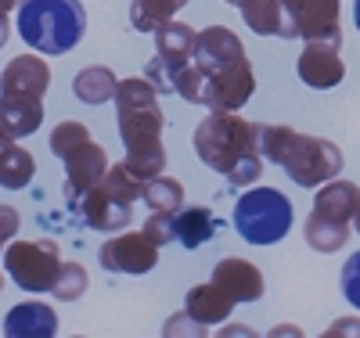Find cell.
Returning <instances> with one entry per match:
<instances>
[{"label": "cell", "instance_id": "cell-32", "mask_svg": "<svg viewBox=\"0 0 360 338\" xmlns=\"http://www.w3.org/2000/svg\"><path fill=\"white\" fill-rule=\"evenodd\" d=\"M22 0H0V47L8 44V15H11V8H18Z\"/></svg>", "mask_w": 360, "mask_h": 338}, {"label": "cell", "instance_id": "cell-29", "mask_svg": "<svg viewBox=\"0 0 360 338\" xmlns=\"http://www.w3.org/2000/svg\"><path fill=\"white\" fill-rule=\"evenodd\" d=\"M141 230L152 238L159 249H162V245H169V241H176V238H173V212H152V216L144 220Z\"/></svg>", "mask_w": 360, "mask_h": 338}, {"label": "cell", "instance_id": "cell-28", "mask_svg": "<svg viewBox=\"0 0 360 338\" xmlns=\"http://www.w3.org/2000/svg\"><path fill=\"white\" fill-rule=\"evenodd\" d=\"M83 141H90V130L83 126V122H76V119H65V122H58V126L51 130V151L58 159H65L69 151L76 144H83Z\"/></svg>", "mask_w": 360, "mask_h": 338}, {"label": "cell", "instance_id": "cell-33", "mask_svg": "<svg viewBox=\"0 0 360 338\" xmlns=\"http://www.w3.org/2000/svg\"><path fill=\"white\" fill-rule=\"evenodd\" d=\"M353 22H356V29H360V0H353Z\"/></svg>", "mask_w": 360, "mask_h": 338}, {"label": "cell", "instance_id": "cell-31", "mask_svg": "<svg viewBox=\"0 0 360 338\" xmlns=\"http://www.w3.org/2000/svg\"><path fill=\"white\" fill-rule=\"evenodd\" d=\"M18 209H11V205H0V252L11 245V238L18 234Z\"/></svg>", "mask_w": 360, "mask_h": 338}, {"label": "cell", "instance_id": "cell-6", "mask_svg": "<svg viewBox=\"0 0 360 338\" xmlns=\"http://www.w3.org/2000/svg\"><path fill=\"white\" fill-rule=\"evenodd\" d=\"M292 202L274 188H252L234 205V227L249 245H274L292 230Z\"/></svg>", "mask_w": 360, "mask_h": 338}, {"label": "cell", "instance_id": "cell-14", "mask_svg": "<svg viewBox=\"0 0 360 338\" xmlns=\"http://www.w3.org/2000/svg\"><path fill=\"white\" fill-rule=\"evenodd\" d=\"M213 281L234 299V302H256L263 299L266 285H263V273L256 263L249 259H238V256H227L213 266Z\"/></svg>", "mask_w": 360, "mask_h": 338}, {"label": "cell", "instance_id": "cell-2", "mask_svg": "<svg viewBox=\"0 0 360 338\" xmlns=\"http://www.w3.org/2000/svg\"><path fill=\"white\" fill-rule=\"evenodd\" d=\"M195 155L227 176L234 188H252L263 173V151H259V126L238 112H209L195 126Z\"/></svg>", "mask_w": 360, "mask_h": 338}, {"label": "cell", "instance_id": "cell-7", "mask_svg": "<svg viewBox=\"0 0 360 338\" xmlns=\"http://www.w3.org/2000/svg\"><path fill=\"white\" fill-rule=\"evenodd\" d=\"M4 270L8 278L22 288V292H51L62 270V256H58V241L40 238V241H11L4 249Z\"/></svg>", "mask_w": 360, "mask_h": 338}, {"label": "cell", "instance_id": "cell-26", "mask_svg": "<svg viewBox=\"0 0 360 338\" xmlns=\"http://www.w3.org/2000/svg\"><path fill=\"white\" fill-rule=\"evenodd\" d=\"M101 183H105L112 195L127 198V202H137V198H144V183H148V180H141L137 173H130L127 162H115V166H108V173H105Z\"/></svg>", "mask_w": 360, "mask_h": 338}, {"label": "cell", "instance_id": "cell-16", "mask_svg": "<svg viewBox=\"0 0 360 338\" xmlns=\"http://www.w3.org/2000/svg\"><path fill=\"white\" fill-rule=\"evenodd\" d=\"M234 299L217 285V281H205V285H195L188 295H184V313L195 320V324H224L234 310Z\"/></svg>", "mask_w": 360, "mask_h": 338}, {"label": "cell", "instance_id": "cell-35", "mask_svg": "<svg viewBox=\"0 0 360 338\" xmlns=\"http://www.w3.org/2000/svg\"><path fill=\"white\" fill-rule=\"evenodd\" d=\"M8 141H11V137H4V134H0V148H4V144H8Z\"/></svg>", "mask_w": 360, "mask_h": 338}, {"label": "cell", "instance_id": "cell-8", "mask_svg": "<svg viewBox=\"0 0 360 338\" xmlns=\"http://www.w3.org/2000/svg\"><path fill=\"white\" fill-rule=\"evenodd\" d=\"M285 40H332L342 44L339 0H281Z\"/></svg>", "mask_w": 360, "mask_h": 338}, {"label": "cell", "instance_id": "cell-18", "mask_svg": "<svg viewBox=\"0 0 360 338\" xmlns=\"http://www.w3.org/2000/svg\"><path fill=\"white\" fill-rule=\"evenodd\" d=\"M44 122V105L40 98H11V94H0V134L22 141V137H33Z\"/></svg>", "mask_w": 360, "mask_h": 338}, {"label": "cell", "instance_id": "cell-23", "mask_svg": "<svg viewBox=\"0 0 360 338\" xmlns=\"http://www.w3.org/2000/svg\"><path fill=\"white\" fill-rule=\"evenodd\" d=\"M188 0H130V22L137 33H155L159 25L173 22V15Z\"/></svg>", "mask_w": 360, "mask_h": 338}, {"label": "cell", "instance_id": "cell-30", "mask_svg": "<svg viewBox=\"0 0 360 338\" xmlns=\"http://www.w3.org/2000/svg\"><path fill=\"white\" fill-rule=\"evenodd\" d=\"M342 295L360 310V252H353L342 266Z\"/></svg>", "mask_w": 360, "mask_h": 338}, {"label": "cell", "instance_id": "cell-17", "mask_svg": "<svg viewBox=\"0 0 360 338\" xmlns=\"http://www.w3.org/2000/svg\"><path fill=\"white\" fill-rule=\"evenodd\" d=\"M8 338H54L58 334V313L47 302H22L4 317Z\"/></svg>", "mask_w": 360, "mask_h": 338}, {"label": "cell", "instance_id": "cell-36", "mask_svg": "<svg viewBox=\"0 0 360 338\" xmlns=\"http://www.w3.org/2000/svg\"><path fill=\"white\" fill-rule=\"evenodd\" d=\"M0 292H4V270H0Z\"/></svg>", "mask_w": 360, "mask_h": 338}, {"label": "cell", "instance_id": "cell-12", "mask_svg": "<svg viewBox=\"0 0 360 338\" xmlns=\"http://www.w3.org/2000/svg\"><path fill=\"white\" fill-rule=\"evenodd\" d=\"M339 47L342 44H332V40H310L303 47V54H299V79H303L307 86L314 90H328V86H339L342 76H346V65L339 58Z\"/></svg>", "mask_w": 360, "mask_h": 338}, {"label": "cell", "instance_id": "cell-11", "mask_svg": "<svg viewBox=\"0 0 360 338\" xmlns=\"http://www.w3.org/2000/svg\"><path fill=\"white\" fill-rule=\"evenodd\" d=\"M62 162H65V202H76L90 188H98V183L105 180V173H108V155L94 141L76 144Z\"/></svg>", "mask_w": 360, "mask_h": 338}, {"label": "cell", "instance_id": "cell-25", "mask_svg": "<svg viewBox=\"0 0 360 338\" xmlns=\"http://www.w3.org/2000/svg\"><path fill=\"white\" fill-rule=\"evenodd\" d=\"M303 234H307V245L314 252H339L342 245L349 241V227H342V223H328V220H321V216H310L307 220V227H303Z\"/></svg>", "mask_w": 360, "mask_h": 338}, {"label": "cell", "instance_id": "cell-24", "mask_svg": "<svg viewBox=\"0 0 360 338\" xmlns=\"http://www.w3.org/2000/svg\"><path fill=\"white\" fill-rule=\"evenodd\" d=\"M144 205L152 212H176L184 205V188H180V180L159 173L144 183Z\"/></svg>", "mask_w": 360, "mask_h": 338}, {"label": "cell", "instance_id": "cell-13", "mask_svg": "<svg viewBox=\"0 0 360 338\" xmlns=\"http://www.w3.org/2000/svg\"><path fill=\"white\" fill-rule=\"evenodd\" d=\"M51 90V65L40 54H18L0 72V94L11 98H44Z\"/></svg>", "mask_w": 360, "mask_h": 338}, {"label": "cell", "instance_id": "cell-10", "mask_svg": "<svg viewBox=\"0 0 360 338\" xmlns=\"http://www.w3.org/2000/svg\"><path fill=\"white\" fill-rule=\"evenodd\" d=\"M69 209L76 212L86 227H94V230H101V234L123 230V227L134 220V202L112 195L105 183H98V188H90V191L79 195L76 202H69Z\"/></svg>", "mask_w": 360, "mask_h": 338}, {"label": "cell", "instance_id": "cell-21", "mask_svg": "<svg viewBox=\"0 0 360 338\" xmlns=\"http://www.w3.org/2000/svg\"><path fill=\"white\" fill-rule=\"evenodd\" d=\"M115 90H119V79L105 65H90L72 79V94L83 105H108V101H115Z\"/></svg>", "mask_w": 360, "mask_h": 338}, {"label": "cell", "instance_id": "cell-15", "mask_svg": "<svg viewBox=\"0 0 360 338\" xmlns=\"http://www.w3.org/2000/svg\"><path fill=\"white\" fill-rule=\"evenodd\" d=\"M360 209V188L349 180H328L321 183V191L314 198V212L310 216H321L328 223H342V227H353V216Z\"/></svg>", "mask_w": 360, "mask_h": 338}, {"label": "cell", "instance_id": "cell-34", "mask_svg": "<svg viewBox=\"0 0 360 338\" xmlns=\"http://www.w3.org/2000/svg\"><path fill=\"white\" fill-rule=\"evenodd\" d=\"M353 227H356V234H360V209H356V216H353Z\"/></svg>", "mask_w": 360, "mask_h": 338}, {"label": "cell", "instance_id": "cell-22", "mask_svg": "<svg viewBox=\"0 0 360 338\" xmlns=\"http://www.w3.org/2000/svg\"><path fill=\"white\" fill-rule=\"evenodd\" d=\"M245 25L259 37H281L285 40V11H281V0H242L238 4Z\"/></svg>", "mask_w": 360, "mask_h": 338}, {"label": "cell", "instance_id": "cell-5", "mask_svg": "<svg viewBox=\"0 0 360 338\" xmlns=\"http://www.w3.org/2000/svg\"><path fill=\"white\" fill-rule=\"evenodd\" d=\"M173 90L188 105H202L209 112H238L252 98L256 76H252L249 61L231 65V69H202L198 61H188V65L176 69Z\"/></svg>", "mask_w": 360, "mask_h": 338}, {"label": "cell", "instance_id": "cell-19", "mask_svg": "<svg viewBox=\"0 0 360 338\" xmlns=\"http://www.w3.org/2000/svg\"><path fill=\"white\" fill-rule=\"evenodd\" d=\"M213 212H209L205 205H191L184 209L180 205L173 212V238L184 245V249H198V245H205L209 238H213Z\"/></svg>", "mask_w": 360, "mask_h": 338}, {"label": "cell", "instance_id": "cell-27", "mask_svg": "<svg viewBox=\"0 0 360 338\" xmlns=\"http://www.w3.org/2000/svg\"><path fill=\"white\" fill-rule=\"evenodd\" d=\"M90 278H86V270L79 263H62V270H58V281H54V299H62V302H76L83 292H86Z\"/></svg>", "mask_w": 360, "mask_h": 338}, {"label": "cell", "instance_id": "cell-3", "mask_svg": "<svg viewBox=\"0 0 360 338\" xmlns=\"http://www.w3.org/2000/svg\"><path fill=\"white\" fill-rule=\"evenodd\" d=\"M259 151L266 162L281 166L299 188H321V183L335 180L346 166L339 144L324 137H307L292 126H259Z\"/></svg>", "mask_w": 360, "mask_h": 338}, {"label": "cell", "instance_id": "cell-20", "mask_svg": "<svg viewBox=\"0 0 360 338\" xmlns=\"http://www.w3.org/2000/svg\"><path fill=\"white\" fill-rule=\"evenodd\" d=\"M33 176H37V159L29 155L18 141H8L0 148V188L22 191V188H29Z\"/></svg>", "mask_w": 360, "mask_h": 338}, {"label": "cell", "instance_id": "cell-37", "mask_svg": "<svg viewBox=\"0 0 360 338\" xmlns=\"http://www.w3.org/2000/svg\"><path fill=\"white\" fill-rule=\"evenodd\" d=\"M227 4H234V8H238V4H242V0H227Z\"/></svg>", "mask_w": 360, "mask_h": 338}, {"label": "cell", "instance_id": "cell-4", "mask_svg": "<svg viewBox=\"0 0 360 338\" xmlns=\"http://www.w3.org/2000/svg\"><path fill=\"white\" fill-rule=\"evenodd\" d=\"M15 25L37 54H69L86 33V11L79 0H22Z\"/></svg>", "mask_w": 360, "mask_h": 338}, {"label": "cell", "instance_id": "cell-9", "mask_svg": "<svg viewBox=\"0 0 360 338\" xmlns=\"http://www.w3.org/2000/svg\"><path fill=\"white\" fill-rule=\"evenodd\" d=\"M98 263L108 273H148V270H155V263H159V245L144 230L119 234V238H108L98 249Z\"/></svg>", "mask_w": 360, "mask_h": 338}, {"label": "cell", "instance_id": "cell-1", "mask_svg": "<svg viewBox=\"0 0 360 338\" xmlns=\"http://www.w3.org/2000/svg\"><path fill=\"white\" fill-rule=\"evenodd\" d=\"M115 115H119V137L127 148V169L141 180H152L166 173V148H162V108H159V86L152 79H119L115 90Z\"/></svg>", "mask_w": 360, "mask_h": 338}]
</instances>
